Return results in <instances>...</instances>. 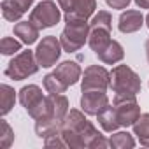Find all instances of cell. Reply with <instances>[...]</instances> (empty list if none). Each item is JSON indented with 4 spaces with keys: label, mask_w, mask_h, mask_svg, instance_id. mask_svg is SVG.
<instances>
[{
    "label": "cell",
    "mask_w": 149,
    "mask_h": 149,
    "mask_svg": "<svg viewBox=\"0 0 149 149\" xmlns=\"http://www.w3.org/2000/svg\"><path fill=\"white\" fill-rule=\"evenodd\" d=\"M58 6L63 11V19H90L95 14L97 0H58Z\"/></svg>",
    "instance_id": "obj_8"
},
{
    "label": "cell",
    "mask_w": 149,
    "mask_h": 149,
    "mask_svg": "<svg viewBox=\"0 0 149 149\" xmlns=\"http://www.w3.org/2000/svg\"><path fill=\"white\" fill-rule=\"evenodd\" d=\"M90 28H105V30L112 32V18H111V14L107 11H98L97 14L91 16Z\"/></svg>",
    "instance_id": "obj_22"
},
{
    "label": "cell",
    "mask_w": 149,
    "mask_h": 149,
    "mask_svg": "<svg viewBox=\"0 0 149 149\" xmlns=\"http://www.w3.org/2000/svg\"><path fill=\"white\" fill-rule=\"evenodd\" d=\"M111 40L112 39H111V32L109 30H105V28H90L88 46L91 47V51L95 54H98L100 51H104Z\"/></svg>",
    "instance_id": "obj_14"
},
{
    "label": "cell",
    "mask_w": 149,
    "mask_h": 149,
    "mask_svg": "<svg viewBox=\"0 0 149 149\" xmlns=\"http://www.w3.org/2000/svg\"><path fill=\"white\" fill-rule=\"evenodd\" d=\"M132 128H133V135L139 139V142L142 146L149 147V112L140 114Z\"/></svg>",
    "instance_id": "obj_17"
},
{
    "label": "cell",
    "mask_w": 149,
    "mask_h": 149,
    "mask_svg": "<svg viewBox=\"0 0 149 149\" xmlns=\"http://www.w3.org/2000/svg\"><path fill=\"white\" fill-rule=\"evenodd\" d=\"M39 30H44V28H51L54 26L56 23H60L61 19V9L60 6H56L53 0H42L40 4H37L32 13H30V18H28Z\"/></svg>",
    "instance_id": "obj_5"
},
{
    "label": "cell",
    "mask_w": 149,
    "mask_h": 149,
    "mask_svg": "<svg viewBox=\"0 0 149 149\" xmlns=\"http://www.w3.org/2000/svg\"><path fill=\"white\" fill-rule=\"evenodd\" d=\"M111 88L114 93L121 95H139L142 83L139 74L128 65H116L111 70Z\"/></svg>",
    "instance_id": "obj_3"
},
{
    "label": "cell",
    "mask_w": 149,
    "mask_h": 149,
    "mask_svg": "<svg viewBox=\"0 0 149 149\" xmlns=\"http://www.w3.org/2000/svg\"><path fill=\"white\" fill-rule=\"evenodd\" d=\"M144 25H146V18L137 9H126V11H123L121 16H119V21H118V28H119L121 33L139 32Z\"/></svg>",
    "instance_id": "obj_12"
},
{
    "label": "cell",
    "mask_w": 149,
    "mask_h": 149,
    "mask_svg": "<svg viewBox=\"0 0 149 149\" xmlns=\"http://www.w3.org/2000/svg\"><path fill=\"white\" fill-rule=\"evenodd\" d=\"M18 100L19 104L25 107V111L28 112V116L32 119H40L49 112V100L47 97L42 95V90L37 84H28L23 86L18 91Z\"/></svg>",
    "instance_id": "obj_2"
},
{
    "label": "cell",
    "mask_w": 149,
    "mask_h": 149,
    "mask_svg": "<svg viewBox=\"0 0 149 149\" xmlns=\"http://www.w3.org/2000/svg\"><path fill=\"white\" fill-rule=\"evenodd\" d=\"M39 28L28 19V21H18L14 25V35L26 46H32L33 42H37L39 39Z\"/></svg>",
    "instance_id": "obj_13"
},
{
    "label": "cell",
    "mask_w": 149,
    "mask_h": 149,
    "mask_svg": "<svg viewBox=\"0 0 149 149\" xmlns=\"http://www.w3.org/2000/svg\"><path fill=\"white\" fill-rule=\"evenodd\" d=\"M44 146H46V147H67V144H65V140H63L61 132H58V133H53V135L46 137V139H44Z\"/></svg>",
    "instance_id": "obj_25"
},
{
    "label": "cell",
    "mask_w": 149,
    "mask_h": 149,
    "mask_svg": "<svg viewBox=\"0 0 149 149\" xmlns=\"http://www.w3.org/2000/svg\"><path fill=\"white\" fill-rule=\"evenodd\" d=\"M112 105L116 107L118 119H119V125L123 128L133 126V123L140 116V107L137 104V95H121V93H116L114 100H112Z\"/></svg>",
    "instance_id": "obj_6"
},
{
    "label": "cell",
    "mask_w": 149,
    "mask_h": 149,
    "mask_svg": "<svg viewBox=\"0 0 149 149\" xmlns=\"http://www.w3.org/2000/svg\"><path fill=\"white\" fill-rule=\"evenodd\" d=\"M0 9H2V16H4V19H7V21H13V23H18V21H21V16L25 14L13 0H4L2 4H0Z\"/></svg>",
    "instance_id": "obj_21"
},
{
    "label": "cell",
    "mask_w": 149,
    "mask_h": 149,
    "mask_svg": "<svg viewBox=\"0 0 149 149\" xmlns=\"http://www.w3.org/2000/svg\"><path fill=\"white\" fill-rule=\"evenodd\" d=\"M98 60L105 65H114V63H119L123 58H125V49L123 46L118 42V40H111L107 44V47L104 51H100L98 54Z\"/></svg>",
    "instance_id": "obj_15"
},
{
    "label": "cell",
    "mask_w": 149,
    "mask_h": 149,
    "mask_svg": "<svg viewBox=\"0 0 149 149\" xmlns=\"http://www.w3.org/2000/svg\"><path fill=\"white\" fill-rule=\"evenodd\" d=\"M135 4L140 9H149V0H135Z\"/></svg>",
    "instance_id": "obj_28"
},
{
    "label": "cell",
    "mask_w": 149,
    "mask_h": 149,
    "mask_svg": "<svg viewBox=\"0 0 149 149\" xmlns=\"http://www.w3.org/2000/svg\"><path fill=\"white\" fill-rule=\"evenodd\" d=\"M65 28L60 35V42L65 53H76L79 51L90 37V23L86 19H72L65 21Z\"/></svg>",
    "instance_id": "obj_1"
},
{
    "label": "cell",
    "mask_w": 149,
    "mask_h": 149,
    "mask_svg": "<svg viewBox=\"0 0 149 149\" xmlns=\"http://www.w3.org/2000/svg\"><path fill=\"white\" fill-rule=\"evenodd\" d=\"M97 118H98V125L102 126V130L104 132H107V133H112V132H116L121 125H119V119H118V112H116V107L114 105H107L102 112H98L97 114Z\"/></svg>",
    "instance_id": "obj_16"
},
{
    "label": "cell",
    "mask_w": 149,
    "mask_h": 149,
    "mask_svg": "<svg viewBox=\"0 0 149 149\" xmlns=\"http://www.w3.org/2000/svg\"><path fill=\"white\" fill-rule=\"evenodd\" d=\"M144 51H146V58H147V63H149V39L144 44Z\"/></svg>",
    "instance_id": "obj_29"
},
{
    "label": "cell",
    "mask_w": 149,
    "mask_h": 149,
    "mask_svg": "<svg viewBox=\"0 0 149 149\" xmlns=\"http://www.w3.org/2000/svg\"><path fill=\"white\" fill-rule=\"evenodd\" d=\"M14 142V130L6 119H0V147L9 149Z\"/></svg>",
    "instance_id": "obj_23"
},
{
    "label": "cell",
    "mask_w": 149,
    "mask_h": 149,
    "mask_svg": "<svg viewBox=\"0 0 149 149\" xmlns=\"http://www.w3.org/2000/svg\"><path fill=\"white\" fill-rule=\"evenodd\" d=\"M13 2H14V4L23 11V13H26V11L33 6V0H13Z\"/></svg>",
    "instance_id": "obj_27"
},
{
    "label": "cell",
    "mask_w": 149,
    "mask_h": 149,
    "mask_svg": "<svg viewBox=\"0 0 149 149\" xmlns=\"http://www.w3.org/2000/svg\"><path fill=\"white\" fill-rule=\"evenodd\" d=\"M109 105V97L104 90H88L81 97V111L86 116H97Z\"/></svg>",
    "instance_id": "obj_10"
},
{
    "label": "cell",
    "mask_w": 149,
    "mask_h": 149,
    "mask_svg": "<svg viewBox=\"0 0 149 149\" xmlns=\"http://www.w3.org/2000/svg\"><path fill=\"white\" fill-rule=\"evenodd\" d=\"M107 6L112 7V9H128L132 0H105Z\"/></svg>",
    "instance_id": "obj_26"
},
{
    "label": "cell",
    "mask_w": 149,
    "mask_h": 149,
    "mask_svg": "<svg viewBox=\"0 0 149 149\" xmlns=\"http://www.w3.org/2000/svg\"><path fill=\"white\" fill-rule=\"evenodd\" d=\"M56 76L70 88L74 84H77L83 77V70H81V65L77 61H72V60H67V61H61L60 65H56V68L53 70Z\"/></svg>",
    "instance_id": "obj_11"
},
{
    "label": "cell",
    "mask_w": 149,
    "mask_h": 149,
    "mask_svg": "<svg viewBox=\"0 0 149 149\" xmlns=\"http://www.w3.org/2000/svg\"><path fill=\"white\" fill-rule=\"evenodd\" d=\"M16 104V91L14 88H11L9 84H2L0 86V114L7 116L13 107Z\"/></svg>",
    "instance_id": "obj_18"
},
{
    "label": "cell",
    "mask_w": 149,
    "mask_h": 149,
    "mask_svg": "<svg viewBox=\"0 0 149 149\" xmlns=\"http://www.w3.org/2000/svg\"><path fill=\"white\" fill-rule=\"evenodd\" d=\"M42 84H44V90L47 91V93H53V95H60V93H65L67 91V84L56 76L54 72H49V74H46L44 76V79H42Z\"/></svg>",
    "instance_id": "obj_20"
},
{
    "label": "cell",
    "mask_w": 149,
    "mask_h": 149,
    "mask_svg": "<svg viewBox=\"0 0 149 149\" xmlns=\"http://www.w3.org/2000/svg\"><path fill=\"white\" fill-rule=\"evenodd\" d=\"M40 68L37 58H35V51H19L6 67L4 74L9 77V79H14V81H23V79H28L30 76L37 74Z\"/></svg>",
    "instance_id": "obj_4"
},
{
    "label": "cell",
    "mask_w": 149,
    "mask_h": 149,
    "mask_svg": "<svg viewBox=\"0 0 149 149\" xmlns=\"http://www.w3.org/2000/svg\"><path fill=\"white\" fill-rule=\"evenodd\" d=\"M61 51H63V47H61L60 39L54 35H47V37H42V40L37 44L35 58L42 68H49L58 63Z\"/></svg>",
    "instance_id": "obj_7"
},
{
    "label": "cell",
    "mask_w": 149,
    "mask_h": 149,
    "mask_svg": "<svg viewBox=\"0 0 149 149\" xmlns=\"http://www.w3.org/2000/svg\"><path fill=\"white\" fill-rule=\"evenodd\" d=\"M146 26L149 28V13H147V16H146Z\"/></svg>",
    "instance_id": "obj_30"
},
{
    "label": "cell",
    "mask_w": 149,
    "mask_h": 149,
    "mask_svg": "<svg viewBox=\"0 0 149 149\" xmlns=\"http://www.w3.org/2000/svg\"><path fill=\"white\" fill-rule=\"evenodd\" d=\"M21 40L14 39V37H4L0 42V53L4 56H11V54H18L21 51Z\"/></svg>",
    "instance_id": "obj_24"
},
{
    "label": "cell",
    "mask_w": 149,
    "mask_h": 149,
    "mask_svg": "<svg viewBox=\"0 0 149 149\" xmlns=\"http://www.w3.org/2000/svg\"><path fill=\"white\" fill-rule=\"evenodd\" d=\"M111 88V72L102 65H90L84 68L81 77V90H107Z\"/></svg>",
    "instance_id": "obj_9"
},
{
    "label": "cell",
    "mask_w": 149,
    "mask_h": 149,
    "mask_svg": "<svg viewBox=\"0 0 149 149\" xmlns=\"http://www.w3.org/2000/svg\"><path fill=\"white\" fill-rule=\"evenodd\" d=\"M109 147L114 149H132L135 147V139L133 135H130L126 130L125 132H112V135L109 137Z\"/></svg>",
    "instance_id": "obj_19"
}]
</instances>
